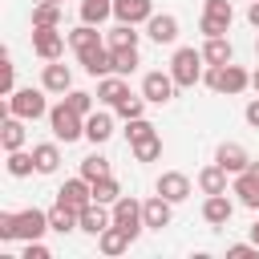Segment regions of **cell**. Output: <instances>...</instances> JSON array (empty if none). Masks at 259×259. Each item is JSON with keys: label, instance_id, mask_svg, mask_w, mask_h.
Instances as JSON below:
<instances>
[{"label": "cell", "instance_id": "6da1fadb", "mask_svg": "<svg viewBox=\"0 0 259 259\" xmlns=\"http://www.w3.org/2000/svg\"><path fill=\"white\" fill-rule=\"evenodd\" d=\"M202 81H206V89L235 97V93H243V89L251 85V73H247L243 65H235V61H231V65H206Z\"/></svg>", "mask_w": 259, "mask_h": 259}, {"label": "cell", "instance_id": "7a4b0ae2", "mask_svg": "<svg viewBox=\"0 0 259 259\" xmlns=\"http://www.w3.org/2000/svg\"><path fill=\"white\" fill-rule=\"evenodd\" d=\"M206 61H202V49H174V57H170V77L178 81V89H194L198 81H202V69Z\"/></svg>", "mask_w": 259, "mask_h": 259}, {"label": "cell", "instance_id": "3957f363", "mask_svg": "<svg viewBox=\"0 0 259 259\" xmlns=\"http://www.w3.org/2000/svg\"><path fill=\"white\" fill-rule=\"evenodd\" d=\"M45 85L40 89H16L8 101H4V113H16L24 121H36V117H49V101H45Z\"/></svg>", "mask_w": 259, "mask_h": 259}, {"label": "cell", "instance_id": "277c9868", "mask_svg": "<svg viewBox=\"0 0 259 259\" xmlns=\"http://www.w3.org/2000/svg\"><path fill=\"white\" fill-rule=\"evenodd\" d=\"M49 130H53V138H57V142H65V146H69V142L85 138V117H81L73 105H65V101H61V105H53V109H49Z\"/></svg>", "mask_w": 259, "mask_h": 259}, {"label": "cell", "instance_id": "5b68a950", "mask_svg": "<svg viewBox=\"0 0 259 259\" xmlns=\"http://www.w3.org/2000/svg\"><path fill=\"white\" fill-rule=\"evenodd\" d=\"M109 210H113V223H117V227H121L130 239H138V235L146 231V214H142V202H138L134 194H121V198H117Z\"/></svg>", "mask_w": 259, "mask_h": 259}, {"label": "cell", "instance_id": "8992f818", "mask_svg": "<svg viewBox=\"0 0 259 259\" xmlns=\"http://www.w3.org/2000/svg\"><path fill=\"white\" fill-rule=\"evenodd\" d=\"M49 231V210H36V206H24V210H12V239H40Z\"/></svg>", "mask_w": 259, "mask_h": 259}, {"label": "cell", "instance_id": "52a82bcc", "mask_svg": "<svg viewBox=\"0 0 259 259\" xmlns=\"http://www.w3.org/2000/svg\"><path fill=\"white\" fill-rule=\"evenodd\" d=\"M231 20H235V8H231V0H206L198 28H202L206 36H227V32H231Z\"/></svg>", "mask_w": 259, "mask_h": 259}, {"label": "cell", "instance_id": "ba28073f", "mask_svg": "<svg viewBox=\"0 0 259 259\" xmlns=\"http://www.w3.org/2000/svg\"><path fill=\"white\" fill-rule=\"evenodd\" d=\"M57 202L81 214V210L93 202V182H89V178H81V174H77V178H65V182L57 186Z\"/></svg>", "mask_w": 259, "mask_h": 259}, {"label": "cell", "instance_id": "9c48e42d", "mask_svg": "<svg viewBox=\"0 0 259 259\" xmlns=\"http://www.w3.org/2000/svg\"><path fill=\"white\" fill-rule=\"evenodd\" d=\"M174 89H178V81H174L170 73H162V69H154V73L142 77V97H146L150 105H166V101H174Z\"/></svg>", "mask_w": 259, "mask_h": 259}, {"label": "cell", "instance_id": "30bf717a", "mask_svg": "<svg viewBox=\"0 0 259 259\" xmlns=\"http://www.w3.org/2000/svg\"><path fill=\"white\" fill-rule=\"evenodd\" d=\"M65 40H69V32H61V28H32V53L40 61H61Z\"/></svg>", "mask_w": 259, "mask_h": 259}, {"label": "cell", "instance_id": "8fae6325", "mask_svg": "<svg viewBox=\"0 0 259 259\" xmlns=\"http://www.w3.org/2000/svg\"><path fill=\"white\" fill-rule=\"evenodd\" d=\"M154 190H158L162 198H170V202H186L194 186H190V178H186L182 170H162L158 182H154Z\"/></svg>", "mask_w": 259, "mask_h": 259}, {"label": "cell", "instance_id": "7c38bea8", "mask_svg": "<svg viewBox=\"0 0 259 259\" xmlns=\"http://www.w3.org/2000/svg\"><path fill=\"white\" fill-rule=\"evenodd\" d=\"M77 61H81V69H85L89 77H109V73H113V53H109V45L81 49V53H77Z\"/></svg>", "mask_w": 259, "mask_h": 259}, {"label": "cell", "instance_id": "4fadbf2b", "mask_svg": "<svg viewBox=\"0 0 259 259\" xmlns=\"http://www.w3.org/2000/svg\"><path fill=\"white\" fill-rule=\"evenodd\" d=\"M231 214H235V198L231 194H206V202H202V223L206 227H227L231 223Z\"/></svg>", "mask_w": 259, "mask_h": 259}, {"label": "cell", "instance_id": "5bb4252c", "mask_svg": "<svg viewBox=\"0 0 259 259\" xmlns=\"http://www.w3.org/2000/svg\"><path fill=\"white\" fill-rule=\"evenodd\" d=\"M146 36H150L154 45H174V40H178V16L154 12V16L146 20Z\"/></svg>", "mask_w": 259, "mask_h": 259}, {"label": "cell", "instance_id": "9a60e30c", "mask_svg": "<svg viewBox=\"0 0 259 259\" xmlns=\"http://www.w3.org/2000/svg\"><path fill=\"white\" fill-rule=\"evenodd\" d=\"M142 214H146V231H162V227H170V219H174V202L162 198V194H154V198L142 202Z\"/></svg>", "mask_w": 259, "mask_h": 259}, {"label": "cell", "instance_id": "2e32d148", "mask_svg": "<svg viewBox=\"0 0 259 259\" xmlns=\"http://www.w3.org/2000/svg\"><path fill=\"white\" fill-rule=\"evenodd\" d=\"M109 223H113V210H105V202H89V206L77 214V231H85V235H93V239H97Z\"/></svg>", "mask_w": 259, "mask_h": 259}, {"label": "cell", "instance_id": "e0dca14e", "mask_svg": "<svg viewBox=\"0 0 259 259\" xmlns=\"http://www.w3.org/2000/svg\"><path fill=\"white\" fill-rule=\"evenodd\" d=\"M214 162H219L227 174H243V170L251 166V154H247L239 142H223V146L214 150Z\"/></svg>", "mask_w": 259, "mask_h": 259}, {"label": "cell", "instance_id": "ac0fdd59", "mask_svg": "<svg viewBox=\"0 0 259 259\" xmlns=\"http://www.w3.org/2000/svg\"><path fill=\"white\" fill-rule=\"evenodd\" d=\"M113 16L121 24H146L154 16V0H113Z\"/></svg>", "mask_w": 259, "mask_h": 259}, {"label": "cell", "instance_id": "d6986e66", "mask_svg": "<svg viewBox=\"0 0 259 259\" xmlns=\"http://www.w3.org/2000/svg\"><path fill=\"white\" fill-rule=\"evenodd\" d=\"M40 85H45L49 93H61V97H65V93L73 89V69H69V65H61V61H49V65H45Z\"/></svg>", "mask_w": 259, "mask_h": 259}, {"label": "cell", "instance_id": "ffe728a7", "mask_svg": "<svg viewBox=\"0 0 259 259\" xmlns=\"http://www.w3.org/2000/svg\"><path fill=\"white\" fill-rule=\"evenodd\" d=\"M24 142H28L24 117H16V113H4V125H0V146H4V154H8V150H24Z\"/></svg>", "mask_w": 259, "mask_h": 259}, {"label": "cell", "instance_id": "44dd1931", "mask_svg": "<svg viewBox=\"0 0 259 259\" xmlns=\"http://www.w3.org/2000/svg\"><path fill=\"white\" fill-rule=\"evenodd\" d=\"M231 194L247 206V210H259V178L251 174V170H243V174H235V182H231Z\"/></svg>", "mask_w": 259, "mask_h": 259}, {"label": "cell", "instance_id": "7402d4cb", "mask_svg": "<svg viewBox=\"0 0 259 259\" xmlns=\"http://www.w3.org/2000/svg\"><path fill=\"white\" fill-rule=\"evenodd\" d=\"M202 61H206V65H231V61H235V45H231L227 36H206Z\"/></svg>", "mask_w": 259, "mask_h": 259}, {"label": "cell", "instance_id": "603a6c76", "mask_svg": "<svg viewBox=\"0 0 259 259\" xmlns=\"http://www.w3.org/2000/svg\"><path fill=\"white\" fill-rule=\"evenodd\" d=\"M130 243H134V239H130V235H125L117 223H109V227L97 235V247H101V255H121V251H130Z\"/></svg>", "mask_w": 259, "mask_h": 259}, {"label": "cell", "instance_id": "cb8c5ba5", "mask_svg": "<svg viewBox=\"0 0 259 259\" xmlns=\"http://www.w3.org/2000/svg\"><path fill=\"white\" fill-rule=\"evenodd\" d=\"M125 93H130L125 77H117V73H109V77H97V101H105V105H117Z\"/></svg>", "mask_w": 259, "mask_h": 259}, {"label": "cell", "instance_id": "d4e9b609", "mask_svg": "<svg viewBox=\"0 0 259 259\" xmlns=\"http://www.w3.org/2000/svg\"><path fill=\"white\" fill-rule=\"evenodd\" d=\"M85 138H89L93 146L109 142V138H113V117H109V113H97V109H93V113L85 117Z\"/></svg>", "mask_w": 259, "mask_h": 259}, {"label": "cell", "instance_id": "484cf974", "mask_svg": "<svg viewBox=\"0 0 259 259\" xmlns=\"http://www.w3.org/2000/svg\"><path fill=\"white\" fill-rule=\"evenodd\" d=\"M198 190H202V194H227V170H223L219 162L202 166V170H198Z\"/></svg>", "mask_w": 259, "mask_h": 259}, {"label": "cell", "instance_id": "4316f807", "mask_svg": "<svg viewBox=\"0 0 259 259\" xmlns=\"http://www.w3.org/2000/svg\"><path fill=\"white\" fill-rule=\"evenodd\" d=\"M32 158H36V174H57V166H61V146H57V142H40V146H32Z\"/></svg>", "mask_w": 259, "mask_h": 259}, {"label": "cell", "instance_id": "83f0119b", "mask_svg": "<svg viewBox=\"0 0 259 259\" xmlns=\"http://www.w3.org/2000/svg\"><path fill=\"white\" fill-rule=\"evenodd\" d=\"M61 8L65 4H57V0H40L32 8V28H61Z\"/></svg>", "mask_w": 259, "mask_h": 259}, {"label": "cell", "instance_id": "f1b7e54d", "mask_svg": "<svg viewBox=\"0 0 259 259\" xmlns=\"http://www.w3.org/2000/svg\"><path fill=\"white\" fill-rule=\"evenodd\" d=\"M93 45H105V40H101L97 24H85V20H81V24L69 32V49H73V53H81V49H93Z\"/></svg>", "mask_w": 259, "mask_h": 259}, {"label": "cell", "instance_id": "f546056e", "mask_svg": "<svg viewBox=\"0 0 259 259\" xmlns=\"http://www.w3.org/2000/svg\"><path fill=\"white\" fill-rule=\"evenodd\" d=\"M134 28H138V24H121V20H117V28L105 32V45H109V49H138L142 32H134Z\"/></svg>", "mask_w": 259, "mask_h": 259}, {"label": "cell", "instance_id": "4dcf8cb0", "mask_svg": "<svg viewBox=\"0 0 259 259\" xmlns=\"http://www.w3.org/2000/svg\"><path fill=\"white\" fill-rule=\"evenodd\" d=\"M4 170H8L12 178H28V174L36 170V158H32V150H8V162H4Z\"/></svg>", "mask_w": 259, "mask_h": 259}, {"label": "cell", "instance_id": "1f68e13d", "mask_svg": "<svg viewBox=\"0 0 259 259\" xmlns=\"http://www.w3.org/2000/svg\"><path fill=\"white\" fill-rule=\"evenodd\" d=\"M109 16H113V0H81V20L85 24H97L101 28Z\"/></svg>", "mask_w": 259, "mask_h": 259}, {"label": "cell", "instance_id": "d6a6232c", "mask_svg": "<svg viewBox=\"0 0 259 259\" xmlns=\"http://www.w3.org/2000/svg\"><path fill=\"white\" fill-rule=\"evenodd\" d=\"M49 231H57V235H73L77 231V210H69V206H53L49 210Z\"/></svg>", "mask_w": 259, "mask_h": 259}, {"label": "cell", "instance_id": "836d02e7", "mask_svg": "<svg viewBox=\"0 0 259 259\" xmlns=\"http://www.w3.org/2000/svg\"><path fill=\"white\" fill-rule=\"evenodd\" d=\"M117 198H121V186H117V178H113V174H105V178H97V182H93V202L113 206Z\"/></svg>", "mask_w": 259, "mask_h": 259}, {"label": "cell", "instance_id": "e575fe53", "mask_svg": "<svg viewBox=\"0 0 259 259\" xmlns=\"http://www.w3.org/2000/svg\"><path fill=\"white\" fill-rule=\"evenodd\" d=\"M109 53H113V73H117V77H130V73L142 65L138 49H109Z\"/></svg>", "mask_w": 259, "mask_h": 259}, {"label": "cell", "instance_id": "d590c367", "mask_svg": "<svg viewBox=\"0 0 259 259\" xmlns=\"http://www.w3.org/2000/svg\"><path fill=\"white\" fill-rule=\"evenodd\" d=\"M130 150H134V158H138V162H158V158H162V138H158V134H150V138L134 142Z\"/></svg>", "mask_w": 259, "mask_h": 259}, {"label": "cell", "instance_id": "8d00e7d4", "mask_svg": "<svg viewBox=\"0 0 259 259\" xmlns=\"http://www.w3.org/2000/svg\"><path fill=\"white\" fill-rule=\"evenodd\" d=\"M117 117H125V121H134V117H146V97H134V93H125L117 105Z\"/></svg>", "mask_w": 259, "mask_h": 259}, {"label": "cell", "instance_id": "74e56055", "mask_svg": "<svg viewBox=\"0 0 259 259\" xmlns=\"http://www.w3.org/2000/svg\"><path fill=\"white\" fill-rule=\"evenodd\" d=\"M93 97H97V93H85V89H69L61 101H65V105H73L81 117H89V113H93Z\"/></svg>", "mask_w": 259, "mask_h": 259}, {"label": "cell", "instance_id": "f35d334b", "mask_svg": "<svg viewBox=\"0 0 259 259\" xmlns=\"http://www.w3.org/2000/svg\"><path fill=\"white\" fill-rule=\"evenodd\" d=\"M105 174H109V162H105L101 154H89V158H81V178L97 182V178H105Z\"/></svg>", "mask_w": 259, "mask_h": 259}, {"label": "cell", "instance_id": "ab89813d", "mask_svg": "<svg viewBox=\"0 0 259 259\" xmlns=\"http://www.w3.org/2000/svg\"><path fill=\"white\" fill-rule=\"evenodd\" d=\"M150 134H158V130H154V121H146V117L125 121V138H130V146H134V142H142V138H150Z\"/></svg>", "mask_w": 259, "mask_h": 259}, {"label": "cell", "instance_id": "60d3db41", "mask_svg": "<svg viewBox=\"0 0 259 259\" xmlns=\"http://www.w3.org/2000/svg\"><path fill=\"white\" fill-rule=\"evenodd\" d=\"M20 259H53V251L40 243V239H32V243H24V255Z\"/></svg>", "mask_w": 259, "mask_h": 259}, {"label": "cell", "instance_id": "b9f144b4", "mask_svg": "<svg viewBox=\"0 0 259 259\" xmlns=\"http://www.w3.org/2000/svg\"><path fill=\"white\" fill-rule=\"evenodd\" d=\"M243 117H247V125H251V130H259V97H251V101H247Z\"/></svg>", "mask_w": 259, "mask_h": 259}, {"label": "cell", "instance_id": "7bdbcfd3", "mask_svg": "<svg viewBox=\"0 0 259 259\" xmlns=\"http://www.w3.org/2000/svg\"><path fill=\"white\" fill-rule=\"evenodd\" d=\"M0 239L12 243V210H0Z\"/></svg>", "mask_w": 259, "mask_h": 259}, {"label": "cell", "instance_id": "ee69618b", "mask_svg": "<svg viewBox=\"0 0 259 259\" xmlns=\"http://www.w3.org/2000/svg\"><path fill=\"white\" fill-rule=\"evenodd\" d=\"M251 251H259V247H255V243H231V247H227V255H235V259H239V255H251Z\"/></svg>", "mask_w": 259, "mask_h": 259}, {"label": "cell", "instance_id": "f6af8a7d", "mask_svg": "<svg viewBox=\"0 0 259 259\" xmlns=\"http://www.w3.org/2000/svg\"><path fill=\"white\" fill-rule=\"evenodd\" d=\"M247 20H251V28H259V0L247 4Z\"/></svg>", "mask_w": 259, "mask_h": 259}, {"label": "cell", "instance_id": "bcb514c9", "mask_svg": "<svg viewBox=\"0 0 259 259\" xmlns=\"http://www.w3.org/2000/svg\"><path fill=\"white\" fill-rule=\"evenodd\" d=\"M251 89H255V93H259V69H255V73H251Z\"/></svg>", "mask_w": 259, "mask_h": 259}, {"label": "cell", "instance_id": "7dc6e473", "mask_svg": "<svg viewBox=\"0 0 259 259\" xmlns=\"http://www.w3.org/2000/svg\"><path fill=\"white\" fill-rule=\"evenodd\" d=\"M251 243H255V247H259V223H255V227H251Z\"/></svg>", "mask_w": 259, "mask_h": 259}, {"label": "cell", "instance_id": "c3c4849f", "mask_svg": "<svg viewBox=\"0 0 259 259\" xmlns=\"http://www.w3.org/2000/svg\"><path fill=\"white\" fill-rule=\"evenodd\" d=\"M255 53H259V36H255Z\"/></svg>", "mask_w": 259, "mask_h": 259}, {"label": "cell", "instance_id": "681fc988", "mask_svg": "<svg viewBox=\"0 0 259 259\" xmlns=\"http://www.w3.org/2000/svg\"><path fill=\"white\" fill-rule=\"evenodd\" d=\"M57 4H65V0H57Z\"/></svg>", "mask_w": 259, "mask_h": 259}]
</instances>
